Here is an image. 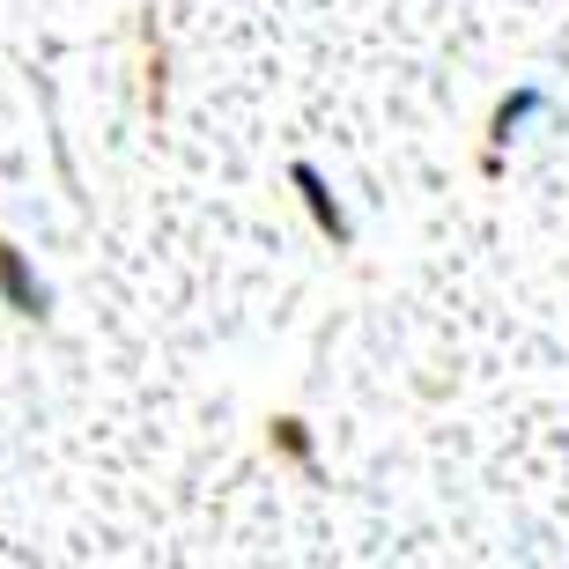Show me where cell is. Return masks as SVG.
<instances>
[{"mask_svg": "<svg viewBox=\"0 0 569 569\" xmlns=\"http://www.w3.org/2000/svg\"><path fill=\"white\" fill-rule=\"evenodd\" d=\"M289 186L303 192V208H311L318 237H333V244H348V237H356V214L340 208V192H333V178H326V170H318V163H296V170H289Z\"/></svg>", "mask_w": 569, "mask_h": 569, "instance_id": "6da1fadb", "label": "cell"}, {"mask_svg": "<svg viewBox=\"0 0 569 569\" xmlns=\"http://www.w3.org/2000/svg\"><path fill=\"white\" fill-rule=\"evenodd\" d=\"M0 303H8L16 318H44L52 311V289H44V274L30 267L22 244H0Z\"/></svg>", "mask_w": 569, "mask_h": 569, "instance_id": "7a4b0ae2", "label": "cell"}, {"mask_svg": "<svg viewBox=\"0 0 569 569\" xmlns=\"http://www.w3.org/2000/svg\"><path fill=\"white\" fill-rule=\"evenodd\" d=\"M548 111H555V97H548V89H540V82H518V89L503 97V104H496V119H488V141H496V148L526 141V133L540 127Z\"/></svg>", "mask_w": 569, "mask_h": 569, "instance_id": "3957f363", "label": "cell"}, {"mask_svg": "<svg viewBox=\"0 0 569 569\" xmlns=\"http://www.w3.org/2000/svg\"><path fill=\"white\" fill-rule=\"evenodd\" d=\"M281 451H296V459H311V437H303V422H274Z\"/></svg>", "mask_w": 569, "mask_h": 569, "instance_id": "277c9868", "label": "cell"}]
</instances>
